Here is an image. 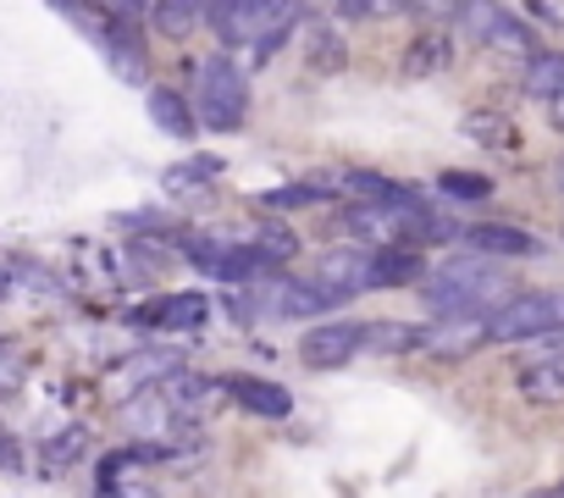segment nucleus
<instances>
[{
    "instance_id": "nucleus-6",
    "label": "nucleus",
    "mask_w": 564,
    "mask_h": 498,
    "mask_svg": "<svg viewBox=\"0 0 564 498\" xmlns=\"http://www.w3.org/2000/svg\"><path fill=\"white\" fill-rule=\"evenodd\" d=\"M289 7H260V0H221V7H205V23L221 45H254Z\"/></svg>"
},
{
    "instance_id": "nucleus-20",
    "label": "nucleus",
    "mask_w": 564,
    "mask_h": 498,
    "mask_svg": "<svg viewBox=\"0 0 564 498\" xmlns=\"http://www.w3.org/2000/svg\"><path fill=\"white\" fill-rule=\"evenodd\" d=\"M172 377H177V355L172 349H150V355H139V360L122 366V382L128 388H150V382H172Z\"/></svg>"
},
{
    "instance_id": "nucleus-14",
    "label": "nucleus",
    "mask_w": 564,
    "mask_h": 498,
    "mask_svg": "<svg viewBox=\"0 0 564 498\" xmlns=\"http://www.w3.org/2000/svg\"><path fill=\"white\" fill-rule=\"evenodd\" d=\"M454 62V40L443 34V29H421L415 40H410V51H404V78H432V73H443Z\"/></svg>"
},
{
    "instance_id": "nucleus-13",
    "label": "nucleus",
    "mask_w": 564,
    "mask_h": 498,
    "mask_svg": "<svg viewBox=\"0 0 564 498\" xmlns=\"http://www.w3.org/2000/svg\"><path fill=\"white\" fill-rule=\"evenodd\" d=\"M210 316V305H205V294H166V300H155V305H144L139 311V322H150V327H183V333H194L199 322Z\"/></svg>"
},
{
    "instance_id": "nucleus-25",
    "label": "nucleus",
    "mask_w": 564,
    "mask_h": 498,
    "mask_svg": "<svg viewBox=\"0 0 564 498\" xmlns=\"http://www.w3.org/2000/svg\"><path fill=\"white\" fill-rule=\"evenodd\" d=\"M216 172H221L216 155H194L188 166H172V172H166V188L183 194V188H194V183H205V177H216Z\"/></svg>"
},
{
    "instance_id": "nucleus-27",
    "label": "nucleus",
    "mask_w": 564,
    "mask_h": 498,
    "mask_svg": "<svg viewBox=\"0 0 564 498\" xmlns=\"http://www.w3.org/2000/svg\"><path fill=\"white\" fill-rule=\"evenodd\" d=\"M377 12H382V7H371V0H344V7H338L344 23H371Z\"/></svg>"
},
{
    "instance_id": "nucleus-22",
    "label": "nucleus",
    "mask_w": 564,
    "mask_h": 498,
    "mask_svg": "<svg viewBox=\"0 0 564 498\" xmlns=\"http://www.w3.org/2000/svg\"><path fill=\"white\" fill-rule=\"evenodd\" d=\"M437 188H443L448 199H459V205H481V199H492V177H481V172H443Z\"/></svg>"
},
{
    "instance_id": "nucleus-26",
    "label": "nucleus",
    "mask_w": 564,
    "mask_h": 498,
    "mask_svg": "<svg viewBox=\"0 0 564 498\" xmlns=\"http://www.w3.org/2000/svg\"><path fill=\"white\" fill-rule=\"evenodd\" d=\"M100 498H161L150 481H111V487H100Z\"/></svg>"
},
{
    "instance_id": "nucleus-4",
    "label": "nucleus",
    "mask_w": 564,
    "mask_h": 498,
    "mask_svg": "<svg viewBox=\"0 0 564 498\" xmlns=\"http://www.w3.org/2000/svg\"><path fill=\"white\" fill-rule=\"evenodd\" d=\"M459 243L470 249V256H487V261H536L547 249L536 232H525L514 221H476V227L459 232Z\"/></svg>"
},
{
    "instance_id": "nucleus-11",
    "label": "nucleus",
    "mask_w": 564,
    "mask_h": 498,
    "mask_svg": "<svg viewBox=\"0 0 564 498\" xmlns=\"http://www.w3.org/2000/svg\"><path fill=\"white\" fill-rule=\"evenodd\" d=\"M470 18L481 23V29H476L481 45H492V51H514V56H525V62L536 56V34L525 29V18H514V12H503V7H487V12L476 7Z\"/></svg>"
},
{
    "instance_id": "nucleus-21",
    "label": "nucleus",
    "mask_w": 564,
    "mask_h": 498,
    "mask_svg": "<svg viewBox=\"0 0 564 498\" xmlns=\"http://www.w3.org/2000/svg\"><path fill=\"white\" fill-rule=\"evenodd\" d=\"M311 73H344V40L327 23H311Z\"/></svg>"
},
{
    "instance_id": "nucleus-15",
    "label": "nucleus",
    "mask_w": 564,
    "mask_h": 498,
    "mask_svg": "<svg viewBox=\"0 0 564 498\" xmlns=\"http://www.w3.org/2000/svg\"><path fill=\"white\" fill-rule=\"evenodd\" d=\"M150 122H155L166 139H194V133H199L194 106H188L177 89H150Z\"/></svg>"
},
{
    "instance_id": "nucleus-5",
    "label": "nucleus",
    "mask_w": 564,
    "mask_h": 498,
    "mask_svg": "<svg viewBox=\"0 0 564 498\" xmlns=\"http://www.w3.org/2000/svg\"><path fill=\"white\" fill-rule=\"evenodd\" d=\"M366 322H322V327H311V338L300 344V360L311 366V371H338V366H349L360 349H366Z\"/></svg>"
},
{
    "instance_id": "nucleus-9",
    "label": "nucleus",
    "mask_w": 564,
    "mask_h": 498,
    "mask_svg": "<svg viewBox=\"0 0 564 498\" xmlns=\"http://www.w3.org/2000/svg\"><path fill=\"white\" fill-rule=\"evenodd\" d=\"M221 393L238 399L249 415H265V421H282V415L294 410L289 388H282V382H265V377H249V371H227V377H221Z\"/></svg>"
},
{
    "instance_id": "nucleus-10",
    "label": "nucleus",
    "mask_w": 564,
    "mask_h": 498,
    "mask_svg": "<svg viewBox=\"0 0 564 498\" xmlns=\"http://www.w3.org/2000/svg\"><path fill=\"white\" fill-rule=\"evenodd\" d=\"M514 393H520L525 404H536V410L564 404V349H558V355H542V360H531V366H520V371H514Z\"/></svg>"
},
{
    "instance_id": "nucleus-12",
    "label": "nucleus",
    "mask_w": 564,
    "mask_h": 498,
    "mask_svg": "<svg viewBox=\"0 0 564 498\" xmlns=\"http://www.w3.org/2000/svg\"><path fill=\"white\" fill-rule=\"evenodd\" d=\"M426 278L421 249H371V289H410Z\"/></svg>"
},
{
    "instance_id": "nucleus-23",
    "label": "nucleus",
    "mask_w": 564,
    "mask_h": 498,
    "mask_svg": "<svg viewBox=\"0 0 564 498\" xmlns=\"http://www.w3.org/2000/svg\"><path fill=\"white\" fill-rule=\"evenodd\" d=\"M316 199H327V183H289V188L260 194L265 210H294V205H316Z\"/></svg>"
},
{
    "instance_id": "nucleus-29",
    "label": "nucleus",
    "mask_w": 564,
    "mask_h": 498,
    "mask_svg": "<svg viewBox=\"0 0 564 498\" xmlns=\"http://www.w3.org/2000/svg\"><path fill=\"white\" fill-rule=\"evenodd\" d=\"M12 289H18V283H12V267L0 261V300H12Z\"/></svg>"
},
{
    "instance_id": "nucleus-7",
    "label": "nucleus",
    "mask_w": 564,
    "mask_h": 498,
    "mask_svg": "<svg viewBox=\"0 0 564 498\" xmlns=\"http://www.w3.org/2000/svg\"><path fill=\"white\" fill-rule=\"evenodd\" d=\"M311 283L327 289L333 300H349L360 289H371V249L349 243V249H327V256L311 267Z\"/></svg>"
},
{
    "instance_id": "nucleus-24",
    "label": "nucleus",
    "mask_w": 564,
    "mask_h": 498,
    "mask_svg": "<svg viewBox=\"0 0 564 498\" xmlns=\"http://www.w3.org/2000/svg\"><path fill=\"white\" fill-rule=\"evenodd\" d=\"M465 133H470V139H481V144H498V150H509V144H514V128H509L498 111H476V117L465 122Z\"/></svg>"
},
{
    "instance_id": "nucleus-8",
    "label": "nucleus",
    "mask_w": 564,
    "mask_h": 498,
    "mask_svg": "<svg viewBox=\"0 0 564 498\" xmlns=\"http://www.w3.org/2000/svg\"><path fill=\"white\" fill-rule=\"evenodd\" d=\"M481 344H487V316H448V322L421 327V349L437 360H465Z\"/></svg>"
},
{
    "instance_id": "nucleus-3",
    "label": "nucleus",
    "mask_w": 564,
    "mask_h": 498,
    "mask_svg": "<svg viewBox=\"0 0 564 498\" xmlns=\"http://www.w3.org/2000/svg\"><path fill=\"white\" fill-rule=\"evenodd\" d=\"M564 338V289H531L487 311V344H531Z\"/></svg>"
},
{
    "instance_id": "nucleus-28",
    "label": "nucleus",
    "mask_w": 564,
    "mask_h": 498,
    "mask_svg": "<svg viewBox=\"0 0 564 498\" xmlns=\"http://www.w3.org/2000/svg\"><path fill=\"white\" fill-rule=\"evenodd\" d=\"M547 122H553V128L564 133V84H558V95L547 100Z\"/></svg>"
},
{
    "instance_id": "nucleus-30",
    "label": "nucleus",
    "mask_w": 564,
    "mask_h": 498,
    "mask_svg": "<svg viewBox=\"0 0 564 498\" xmlns=\"http://www.w3.org/2000/svg\"><path fill=\"white\" fill-rule=\"evenodd\" d=\"M536 498H564V481H558V487H553V492H536Z\"/></svg>"
},
{
    "instance_id": "nucleus-18",
    "label": "nucleus",
    "mask_w": 564,
    "mask_h": 498,
    "mask_svg": "<svg viewBox=\"0 0 564 498\" xmlns=\"http://www.w3.org/2000/svg\"><path fill=\"white\" fill-rule=\"evenodd\" d=\"M144 23H155L166 40H183L205 23V7H194V0H155V7H144Z\"/></svg>"
},
{
    "instance_id": "nucleus-16",
    "label": "nucleus",
    "mask_w": 564,
    "mask_h": 498,
    "mask_svg": "<svg viewBox=\"0 0 564 498\" xmlns=\"http://www.w3.org/2000/svg\"><path fill=\"white\" fill-rule=\"evenodd\" d=\"M249 256H254L260 267H282V261L300 256V238L282 227V221H260V227L249 232Z\"/></svg>"
},
{
    "instance_id": "nucleus-1",
    "label": "nucleus",
    "mask_w": 564,
    "mask_h": 498,
    "mask_svg": "<svg viewBox=\"0 0 564 498\" xmlns=\"http://www.w3.org/2000/svg\"><path fill=\"white\" fill-rule=\"evenodd\" d=\"M503 300H514V283H509V272L498 267V261H487V256H448L437 272H426V305H432V316L437 322H448V316H487V305L498 311Z\"/></svg>"
},
{
    "instance_id": "nucleus-19",
    "label": "nucleus",
    "mask_w": 564,
    "mask_h": 498,
    "mask_svg": "<svg viewBox=\"0 0 564 498\" xmlns=\"http://www.w3.org/2000/svg\"><path fill=\"white\" fill-rule=\"evenodd\" d=\"M558 84H564V56H553V51H536V56L525 62V95L547 106V100L558 95Z\"/></svg>"
},
{
    "instance_id": "nucleus-17",
    "label": "nucleus",
    "mask_w": 564,
    "mask_h": 498,
    "mask_svg": "<svg viewBox=\"0 0 564 498\" xmlns=\"http://www.w3.org/2000/svg\"><path fill=\"white\" fill-rule=\"evenodd\" d=\"M84 454H89V426H62L56 437H45L40 465H45V476H62V470H73Z\"/></svg>"
},
{
    "instance_id": "nucleus-2",
    "label": "nucleus",
    "mask_w": 564,
    "mask_h": 498,
    "mask_svg": "<svg viewBox=\"0 0 564 498\" xmlns=\"http://www.w3.org/2000/svg\"><path fill=\"white\" fill-rule=\"evenodd\" d=\"M249 117V78L238 62L227 56H210L199 62V78H194V122L199 128H216V133H232L243 128Z\"/></svg>"
}]
</instances>
